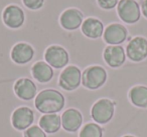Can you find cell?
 <instances>
[{"label": "cell", "instance_id": "obj_13", "mask_svg": "<svg viewBox=\"0 0 147 137\" xmlns=\"http://www.w3.org/2000/svg\"><path fill=\"white\" fill-rule=\"evenodd\" d=\"M13 91L19 99L29 101L35 98L37 95V86L30 78L21 77L15 81Z\"/></svg>", "mask_w": 147, "mask_h": 137}, {"label": "cell", "instance_id": "obj_17", "mask_svg": "<svg viewBox=\"0 0 147 137\" xmlns=\"http://www.w3.org/2000/svg\"><path fill=\"white\" fill-rule=\"evenodd\" d=\"M31 75L32 77L39 83H49L53 80L55 76L53 68L49 64H47L45 61H36L31 66Z\"/></svg>", "mask_w": 147, "mask_h": 137}, {"label": "cell", "instance_id": "obj_12", "mask_svg": "<svg viewBox=\"0 0 147 137\" xmlns=\"http://www.w3.org/2000/svg\"><path fill=\"white\" fill-rule=\"evenodd\" d=\"M103 58L111 68H119L126 61V51L122 45H108L103 51Z\"/></svg>", "mask_w": 147, "mask_h": 137}, {"label": "cell", "instance_id": "obj_9", "mask_svg": "<svg viewBox=\"0 0 147 137\" xmlns=\"http://www.w3.org/2000/svg\"><path fill=\"white\" fill-rule=\"evenodd\" d=\"M84 20V13L75 7L65 9L59 16V24L67 31H75L79 29L82 26Z\"/></svg>", "mask_w": 147, "mask_h": 137}, {"label": "cell", "instance_id": "obj_22", "mask_svg": "<svg viewBox=\"0 0 147 137\" xmlns=\"http://www.w3.org/2000/svg\"><path fill=\"white\" fill-rule=\"evenodd\" d=\"M25 7L29 10L36 11L42 8L45 0H21Z\"/></svg>", "mask_w": 147, "mask_h": 137}, {"label": "cell", "instance_id": "obj_25", "mask_svg": "<svg viewBox=\"0 0 147 137\" xmlns=\"http://www.w3.org/2000/svg\"><path fill=\"white\" fill-rule=\"evenodd\" d=\"M122 137H135V136H133V135H124Z\"/></svg>", "mask_w": 147, "mask_h": 137}, {"label": "cell", "instance_id": "obj_14", "mask_svg": "<svg viewBox=\"0 0 147 137\" xmlns=\"http://www.w3.org/2000/svg\"><path fill=\"white\" fill-rule=\"evenodd\" d=\"M34 54V48L29 43L18 42L11 48L10 58L15 64L24 65L32 60Z\"/></svg>", "mask_w": 147, "mask_h": 137}, {"label": "cell", "instance_id": "obj_23", "mask_svg": "<svg viewBox=\"0 0 147 137\" xmlns=\"http://www.w3.org/2000/svg\"><path fill=\"white\" fill-rule=\"evenodd\" d=\"M97 4L103 10H112L116 8L120 0H96Z\"/></svg>", "mask_w": 147, "mask_h": 137}, {"label": "cell", "instance_id": "obj_8", "mask_svg": "<svg viewBox=\"0 0 147 137\" xmlns=\"http://www.w3.org/2000/svg\"><path fill=\"white\" fill-rule=\"evenodd\" d=\"M125 51L129 60L141 62L147 58V39L143 36L133 37L129 40Z\"/></svg>", "mask_w": 147, "mask_h": 137}, {"label": "cell", "instance_id": "obj_5", "mask_svg": "<svg viewBox=\"0 0 147 137\" xmlns=\"http://www.w3.org/2000/svg\"><path fill=\"white\" fill-rule=\"evenodd\" d=\"M82 71L77 65H67L59 77V86L65 91H74L82 84Z\"/></svg>", "mask_w": 147, "mask_h": 137}, {"label": "cell", "instance_id": "obj_2", "mask_svg": "<svg viewBox=\"0 0 147 137\" xmlns=\"http://www.w3.org/2000/svg\"><path fill=\"white\" fill-rule=\"evenodd\" d=\"M108 79L106 69L101 65H91L82 73V85L89 90H97L104 86Z\"/></svg>", "mask_w": 147, "mask_h": 137}, {"label": "cell", "instance_id": "obj_11", "mask_svg": "<svg viewBox=\"0 0 147 137\" xmlns=\"http://www.w3.org/2000/svg\"><path fill=\"white\" fill-rule=\"evenodd\" d=\"M34 121V112L27 106H20L13 111L11 115V123L16 130L23 131L31 126Z\"/></svg>", "mask_w": 147, "mask_h": 137}, {"label": "cell", "instance_id": "obj_15", "mask_svg": "<svg viewBox=\"0 0 147 137\" xmlns=\"http://www.w3.org/2000/svg\"><path fill=\"white\" fill-rule=\"evenodd\" d=\"M83 124L82 113L76 108H69L61 114V126L67 132H76Z\"/></svg>", "mask_w": 147, "mask_h": 137}, {"label": "cell", "instance_id": "obj_16", "mask_svg": "<svg viewBox=\"0 0 147 137\" xmlns=\"http://www.w3.org/2000/svg\"><path fill=\"white\" fill-rule=\"evenodd\" d=\"M104 24L99 18L96 17H88L84 20L81 31L86 37L90 39H98L103 36L104 33Z\"/></svg>", "mask_w": 147, "mask_h": 137}, {"label": "cell", "instance_id": "obj_21", "mask_svg": "<svg viewBox=\"0 0 147 137\" xmlns=\"http://www.w3.org/2000/svg\"><path fill=\"white\" fill-rule=\"evenodd\" d=\"M23 137H47V133L38 126V125H31L23 133Z\"/></svg>", "mask_w": 147, "mask_h": 137}, {"label": "cell", "instance_id": "obj_18", "mask_svg": "<svg viewBox=\"0 0 147 137\" xmlns=\"http://www.w3.org/2000/svg\"><path fill=\"white\" fill-rule=\"evenodd\" d=\"M38 126L47 134L57 133L61 127V116L57 113L43 114L38 120Z\"/></svg>", "mask_w": 147, "mask_h": 137}, {"label": "cell", "instance_id": "obj_20", "mask_svg": "<svg viewBox=\"0 0 147 137\" xmlns=\"http://www.w3.org/2000/svg\"><path fill=\"white\" fill-rule=\"evenodd\" d=\"M79 137H103V128L97 123L89 122L81 129Z\"/></svg>", "mask_w": 147, "mask_h": 137}, {"label": "cell", "instance_id": "obj_4", "mask_svg": "<svg viewBox=\"0 0 147 137\" xmlns=\"http://www.w3.org/2000/svg\"><path fill=\"white\" fill-rule=\"evenodd\" d=\"M116 8L118 17L126 24H135L140 20L142 13L137 0H120Z\"/></svg>", "mask_w": 147, "mask_h": 137}, {"label": "cell", "instance_id": "obj_7", "mask_svg": "<svg viewBox=\"0 0 147 137\" xmlns=\"http://www.w3.org/2000/svg\"><path fill=\"white\" fill-rule=\"evenodd\" d=\"M2 21L10 29H19L25 22V12L19 5L9 4L2 11Z\"/></svg>", "mask_w": 147, "mask_h": 137}, {"label": "cell", "instance_id": "obj_3", "mask_svg": "<svg viewBox=\"0 0 147 137\" xmlns=\"http://www.w3.org/2000/svg\"><path fill=\"white\" fill-rule=\"evenodd\" d=\"M116 102L109 98H101L93 104L91 116L97 124H107L112 120Z\"/></svg>", "mask_w": 147, "mask_h": 137}, {"label": "cell", "instance_id": "obj_19", "mask_svg": "<svg viewBox=\"0 0 147 137\" xmlns=\"http://www.w3.org/2000/svg\"><path fill=\"white\" fill-rule=\"evenodd\" d=\"M130 102L138 108L147 109V86L135 85L128 92Z\"/></svg>", "mask_w": 147, "mask_h": 137}, {"label": "cell", "instance_id": "obj_24", "mask_svg": "<svg viewBox=\"0 0 147 137\" xmlns=\"http://www.w3.org/2000/svg\"><path fill=\"white\" fill-rule=\"evenodd\" d=\"M140 7H141V13L147 19V0H142L141 1Z\"/></svg>", "mask_w": 147, "mask_h": 137}, {"label": "cell", "instance_id": "obj_1", "mask_svg": "<svg viewBox=\"0 0 147 137\" xmlns=\"http://www.w3.org/2000/svg\"><path fill=\"white\" fill-rule=\"evenodd\" d=\"M65 98L61 92L53 88L41 90L34 98V106L40 113H59L65 107Z\"/></svg>", "mask_w": 147, "mask_h": 137}, {"label": "cell", "instance_id": "obj_6", "mask_svg": "<svg viewBox=\"0 0 147 137\" xmlns=\"http://www.w3.org/2000/svg\"><path fill=\"white\" fill-rule=\"evenodd\" d=\"M45 61L53 69H63L69 62V54L63 46L53 44L45 49Z\"/></svg>", "mask_w": 147, "mask_h": 137}, {"label": "cell", "instance_id": "obj_10", "mask_svg": "<svg viewBox=\"0 0 147 137\" xmlns=\"http://www.w3.org/2000/svg\"><path fill=\"white\" fill-rule=\"evenodd\" d=\"M128 29L121 23H111L106 26L103 40L108 45H121L128 38Z\"/></svg>", "mask_w": 147, "mask_h": 137}]
</instances>
